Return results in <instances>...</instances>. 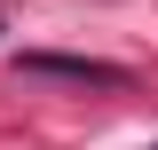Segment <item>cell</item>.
<instances>
[{
	"label": "cell",
	"instance_id": "6da1fadb",
	"mask_svg": "<svg viewBox=\"0 0 158 150\" xmlns=\"http://www.w3.org/2000/svg\"><path fill=\"white\" fill-rule=\"evenodd\" d=\"M24 79H63V87H127V71L103 56H16Z\"/></svg>",
	"mask_w": 158,
	"mask_h": 150
}]
</instances>
